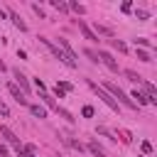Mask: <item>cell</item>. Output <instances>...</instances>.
<instances>
[{
  "instance_id": "obj_1",
  "label": "cell",
  "mask_w": 157,
  "mask_h": 157,
  "mask_svg": "<svg viewBox=\"0 0 157 157\" xmlns=\"http://www.w3.org/2000/svg\"><path fill=\"white\" fill-rule=\"evenodd\" d=\"M101 88H103V91H105V93H108L113 101L118 98V101H120L125 108H130V110H137V103H135V101H132V98H130V96H128V93H125V91H123L118 83H110V81H105Z\"/></svg>"
},
{
  "instance_id": "obj_2",
  "label": "cell",
  "mask_w": 157,
  "mask_h": 157,
  "mask_svg": "<svg viewBox=\"0 0 157 157\" xmlns=\"http://www.w3.org/2000/svg\"><path fill=\"white\" fill-rule=\"evenodd\" d=\"M39 42H42V44H44V47H47V49H49V52H52V54H54V56H56L61 64H66L69 69H76V66H78V64H76L74 59H69V56H66V54H64V52H61V49H59V47H56L52 39H47V37H39Z\"/></svg>"
},
{
  "instance_id": "obj_3",
  "label": "cell",
  "mask_w": 157,
  "mask_h": 157,
  "mask_svg": "<svg viewBox=\"0 0 157 157\" xmlns=\"http://www.w3.org/2000/svg\"><path fill=\"white\" fill-rule=\"evenodd\" d=\"M88 86H91V88H93V91L98 93V98H101V101H103V103H105V105H108L110 110H115V113L120 110V105H118V101H113V98H110V96H108V93H105V91H103V88H101L98 83H93V81H88Z\"/></svg>"
},
{
  "instance_id": "obj_4",
  "label": "cell",
  "mask_w": 157,
  "mask_h": 157,
  "mask_svg": "<svg viewBox=\"0 0 157 157\" xmlns=\"http://www.w3.org/2000/svg\"><path fill=\"white\" fill-rule=\"evenodd\" d=\"M98 61H103L113 74H118V71H120V66H118V61L113 59V54H110V52H98Z\"/></svg>"
},
{
  "instance_id": "obj_5",
  "label": "cell",
  "mask_w": 157,
  "mask_h": 157,
  "mask_svg": "<svg viewBox=\"0 0 157 157\" xmlns=\"http://www.w3.org/2000/svg\"><path fill=\"white\" fill-rule=\"evenodd\" d=\"M130 98H137L140 105H155V103H157V96H147V93H142V91H132Z\"/></svg>"
},
{
  "instance_id": "obj_6",
  "label": "cell",
  "mask_w": 157,
  "mask_h": 157,
  "mask_svg": "<svg viewBox=\"0 0 157 157\" xmlns=\"http://www.w3.org/2000/svg\"><path fill=\"white\" fill-rule=\"evenodd\" d=\"M7 91H10V96H12L20 105H27V98H25V93L17 88V83H15V81H12V83H7Z\"/></svg>"
},
{
  "instance_id": "obj_7",
  "label": "cell",
  "mask_w": 157,
  "mask_h": 157,
  "mask_svg": "<svg viewBox=\"0 0 157 157\" xmlns=\"http://www.w3.org/2000/svg\"><path fill=\"white\" fill-rule=\"evenodd\" d=\"M0 135H2V137H5L10 145H15V147H22V145H20V137H17V135H15V132H12L7 125H0Z\"/></svg>"
},
{
  "instance_id": "obj_8",
  "label": "cell",
  "mask_w": 157,
  "mask_h": 157,
  "mask_svg": "<svg viewBox=\"0 0 157 157\" xmlns=\"http://www.w3.org/2000/svg\"><path fill=\"white\" fill-rule=\"evenodd\" d=\"M12 74H15V83H20L17 88H20L22 93H27V91H29V81H27V76H25V74H22L20 69H15Z\"/></svg>"
},
{
  "instance_id": "obj_9",
  "label": "cell",
  "mask_w": 157,
  "mask_h": 157,
  "mask_svg": "<svg viewBox=\"0 0 157 157\" xmlns=\"http://www.w3.org/2000/svg\"><path fill=\"white\" fill-rule=\"evenodd\" d=\"M78 32L83 34V39H88V42H98V37L93 34V29H91V27H88L83 20H78Z\"/></svg>"
},
{
  "instance_id": "obj_10",
  "label": "cell",
  "mask_w": 157,
  "mask_h": 157,
  "mask_svg": "<svg viewBox=\"0 0 157 157\" xmlns=\"http://www.w3.org/2000/svg\"><path fill=\"white\" fill-rule=\"evenodd\" d=\"M7 17H10V20H12V25H15V27H17V29H20V32H27V25H25V22H22V17H20V15H17V12H15V10H12V7H10V12H7Z\"/></svg>"
},
{
  "instance_id": "obj_11",
  "label": "cell",
  "mask_w": 157,
  "mask_h": 157,
  "mask_svg": "<svg viewBox=\"0 0 157 157\" xmlns=\"http://www.w3.org/2000/svg\"><path fill=\"white\" fill-rule=\"evenodd\" d=\"M27 108H29V113H32L34 118H39V120H42V118H47V108H44V105H37V103H27Z\"/></svg>"
},
{
  "instance_id": "obj_12",
  "label": "cell",
  "mask_w": 157,
  "mask_h": 157,
  "mask_svg": "<svg viewBox=\"0 0 157 157\" xmlns=\"http://www.w3.org/2000/svg\"><path fill=\"white\" fill-rule=\"evenodd\" d=\"M86 150H88L93 157H108V155H105V150H103L101 145H96V142H88V145H86Z\"/></svg>"
},
{
  "instance_id": "obj_13",
  "label": "cell",
  "mask_w": 157,
  "mask_h": 157,
  "mask_svg": "<svg viewBox=\"0 0 157 157\" xmlns=\"http://www.w3.org/2000/svg\"><path fill=\"white\" fill-rule=\"evenodd\" d=\"M123 74L128 76V81H132V83H142V76H140V74H135L132 69H125Z\"/></svg>"
},
{
  "instance_id": "obj_14",
  "label": "cell",
  "mask_w": 157,
  "mask_h": 157,
  "mask_svg": "<svg viewBox=\"0 0 157 157\" xmlns=\"http://www.w3.org/2000/svg\"><path fill=\"white\" fill-rule=\"evenodd\" d=\"M140 86H142V93H147V96H155V93H157V88H155L150 81H145V78H142V83H140Z\"/></svg>"
},
{
  "instance_id": "obj_15",
  "label": "cell",
  "mask_w": 157,
  "mask_h": 157,
  "mask_svg": "<svg viewBox=\"0 0 157 157\" xmlns=\"http://www.w3.org/2000/svg\"><path fill=\"white\" fill-rule=\"evenodd\" d=\"M39 98L44 101V105H47V108H54V110H56V103H54V98H52L47 91H44V93H39Z\"/></svg>"
},
{
  "instance_id": "obj_16",
  "label": "cell",
  "mask_w": 157,
  "mask_h": 157,
  "mask_svg": "<svg viewBox=\"0 0 157 157\" xmlns=\"http://www.w3.org/2000/svg\"><path fill=\"white\" fill-rule=\"evenodd\" d=\"M96 132H98V135H103V137H108L110 142H115V140H118V137H113V132H110L108 128H103V125H98V128H96Z\"/></svg>"
},
{
  "instance_id": "obj_17",
  "label": "cell",
  "mask_w": 157,
  "mask_h": 157,
  "mask_svg": "<svg viewBox=\"0 0 157 157\" xmlns=\"http://www.w3.org/2000/svg\"><path fill=\"white\" fill-rule=\"evenodd\" d=\"M118 135H120V140H123L125 145H130V142H132V135H130L125 128H118Z\"/></svg>"
},
{
  "instance_id": "obj_18",
  "label": "cell",
  "mask_w": 157,
  "mask_h": 157,
  "mask_svg": "<svg viewBox=\"0 0 157 157\" xmlns=\"http://www.w3.org/2000/svg\"><path fill=\"white\" fill-rule=\"evenodd\" d=\"M56 113H59V115H61V118H66V120H69V123H74V120H76V118H74V115H71V113H69V110H66V108H61V105H56Z\"/></svg>"
},
{
  "instance_id": "obj_19",
  "label": "cell",
  "mask_w": 157,
  "mask_h": 157,
  "mask_svg": "<svg viewBox=\"0 0 157 157\" xmlns=\"http://www.w3.org/2000/svg\"><path fill=\"white\" fill-rule=\"evenodd\" d=\"M110 47H113V49H118V52H128L125 42H120V39H110Z\"/></svg>"
},
{
  "instance_id": "obj_20",
  "label": "cell",
  "mask_w": 157,
  "mask_h": 157,
  "mask_svg": "<svg viewBox=\"0 0 157 157\" xmlns=\"http://www.w3.org/2000/svg\"><path fill=\"white\" fill-rule=\"evenodd\" d=\"M137 59H140V61H145V64H150V61H152V56H150L145 49H137Z\"/></svg>"
},
{
  "instance_id": "obj_21",
  "label": "cell",
  "mask_w": 157,
  "mask_h": 157,
  "mask_svg": "<svg viewBox=\"0 0 157 157\" xmlns=\"http://www.w3.org/2000/svg\"><path fill=\"white\" fill-rule=\"evenodd\" d=\"M93 34H96V37H98V34H108V37H110V34H113V32H110V29H108V27H101V25H98V22H96V32H93Z\"/></svg>"
},
{
  "instance_id": "obj_22",
  "label": "cell",
  "mask_w": 157,
  "mask_h": 157,
  "mask_svg": "<svg viewBox=\"0 0 157 157\" xmlns=\"http://www.w3.org/2000/svg\"><path fill=\"white\" fill-rule=\"evenodd\" d=\"M56 88H59V91H64V93H66V91H74V86H71L69 81H59V83H56Z\"/></svg>"
},
{
  "instance_id": "obj_23",
  "label": "cell",
  "mask_w": 157,
  "mask_h": 157,
  "mask_svg": "<svg viewBox=\"0 0 157 157\" xmlns=\"http://www.w3.org/2000/svg\"><path fill=\"white\" fill-rule=\"evenodd\" d=\"M83 54H86V56H88V59H91L93 64H98V54H96L93 49H83Z\"/></svg>"
},
{
  "instance_id": "obj_24",
  "label": "cell",
  "mask_w": 157,
  "mask_h": 157,
  "mask_svg": "<svg viewBox=\"0 0 157 157\" xmlns=\"http://www.w3.org/2000/svg\"><path fill=\"white\" fill-rule=\"evenodd\" d=\"M69 7H71L74 12H78V15H83V12H86V7H83V5H78V2H71Z\"/></svg>"
},
{
  "instance_id": "obj_25",
  "label": "cell",
  "mask_w": 157,
  "mask_h": 157,
  "mask_svg": "<svg viewBox=\"0 0 157 157\" xmlns=\"http://www.w3.org/2000/svg\"><path fill=\"white\" fill-rule=\"evenodd\" d=\"M81 115H83V118H93V105H83Z\"/></svg>"
},
{
  "instance_id": "obj_26",
  "label": "cell",
  "mask_w": 157,
  "mask_h": 157,
  "mask_svg": "<svg viewBox=\"0 0 157 157\" xmlns=\"http://www.w3.org/2000/svg\"><path fill=\"white\" fill-rule=\"evenodd\" d=\"M52 5H54L56 10H61V12H66V10H69V5H64V2H59V0H52Z\"/></svg>"
},
{
  "instance_id": "obj_27",
  "label": "cell",
  "mask_w": 157,
  "mask_h": 157,
  "mask_svg": "<svg viewBox=\"0 0 157 157\" xmlns=\"http://www.w3.org/2000/svg\"><path fill=\"white\" fill-rule=\"evenodd\" d=\"M66 142H69V145H71L74 150H78V152H83V150H86V147H83L81 142H76V140H66Z\"/></svg>"
},
{
  "instance_id": "obj_28",
  "label": "cell",
  "mask_w": 157,
  "mask_h": 157,
  "mask_svg": "<svg viewBox=\"0 0 157 157\" xmlns=\"http://www.w3.org/2000/svg\"><path fill=\"white\" fill-rule=\"evenodd\" d=\"M135 44H140V47H152V42H150V39H145V37L135 39Z\"/></svg>"
},
{
  "instance_id": "obj_29",
  "label": "cell",
  "mask_w": 157,
  "mask_h": 157,
  "mask_svg": "<svg viewBox=\"0 0 157 157\" xmlns=\"http://www.w3.org/2000/svg\"><path fill=\"white\" fill-rule=\"evenodd\" d=\"M0 115H2V118H10V110H7V105H5L2 101H0Z\"/></svg>"
},
{
  "instance_id": "obj_30",
  "label": "cell",
  "mask_w": 157,
  "mask_h": 157,
  "mask_svg": "<svg viewBox=\"0 0 157 157\" xmlns=\"http://www.w3.org/2000/svg\"><path fill=\"white\" fill-rule=\"evenodd\" d=\"M17 157H34V155L27 152V150H22V147H17Z\"/></svg>"
},
{
  "instance_id": "obj_31",
  "label": "cell",
  "mask_w": 157,
  "mask_h": 157,
  "mask_svg": "<svg viewBox=\"0 0 157 157\" xmlns=\"http://www.w3.org/2000/svg\"><path fill=\"white\" fill-rule=\"evenodd\" d=\"M135 15H137V20H147V17H150V12H145V10H137Z\"/></svg>"
},
{
  "instance_id": "obj_32",
  "label": "cell",
  "mask_w": 157,
  "mask_h": 157,
  "mask_svg": "<svg viewBox=\"0 0 157 157\" xmlns=\"http://www.w3.org/2000/svg\"><path fill=\"white\" fill-rule=\"evenodd\" d=\"M34 86H37V91H39V93H44V81H39V78H34Z\"/></svg>"
},
{
  "instance_id": "obj_33",
  "label": "cell",
  "mask_w": 157,
  "mask_h": 157,
  "mask_svg": "<svg viewBox=\"0 0 157 157\" xmlns=\"http://www.w3.org/2000/svg\"><path fill=\"white\" fill-rule=\"evenodd\" d=\"M142 152H152V142L145 140V142H142Z\"/></svg>"
},
{
  "instance_id": "obj_34",
  "label": "cell",
  "mask_w": 157,
  "mask_h": 157,
  "mask_svg": "<svg viewBox=\"0 0 157 157\" xmlns=\"http://www.w3.org/2000/svg\"><path fill=\"white\" fill-rule=\"evenodd\" d=\"M120 10H123V12H130V10H132V5H130V2H123V5H120Z\"/></svg>"
},
{
  "instance_id": "obj_35",
  "label": "cell",
  "mask_w": 157,
  "mask_h": 157,
  "mask_svg": "<svg viewBox=\"0 0 157 157\" xmlns=\"http://www.w3.org/2000/svg\"><path fill=\"white\" fill-rule=\"evenodd\" d=\"M32 10H34V12H37V15H39V17H44V10H42V7H39V5H32Z\"/></svg>"
},
{
  "instance_id": "obj_36",
  "label": "cell",
  "mask_w": 157,
  "mask_h": 157,
  "mask_svg": "<svg viewBox=\"0 0 157 157\" xmlns=\"http://www.w3.org/2000/svg\"><path fill=\"white\" fill-rule=\"evenodd\" d=\"M0 157H7V147L5 145H0Z\"/></svg>"
},
{
  "instance_id": "obj_37",
  "label": "cell",
  "mask_w": 157,
  "mask_h": 157,
  "mask_svg": "<svg viewBox=\"0 0 157 157\" xmlns=\"http://www.w3.org/2000/svg\"><path fill=\"white\" fill-rule=\"evenodd\" d=\"M0 20H5V12H2V10H0Z\"/></svg>"
},
{
  "instance_id": "obj_38",
  "label": "cell",
  "mask_w": 157,
  "mask_h": 157,
  "mask_svg": "<svg viewBox=\"0 0 157 157\" xmlns=\"http://www.w3.org/2000/svg\"><path fill=\"white\" fill-rule=\"evenodd\" d=\"M0 71H5V64H2V61H0Z\"/></svg>"
}]
</instances>
